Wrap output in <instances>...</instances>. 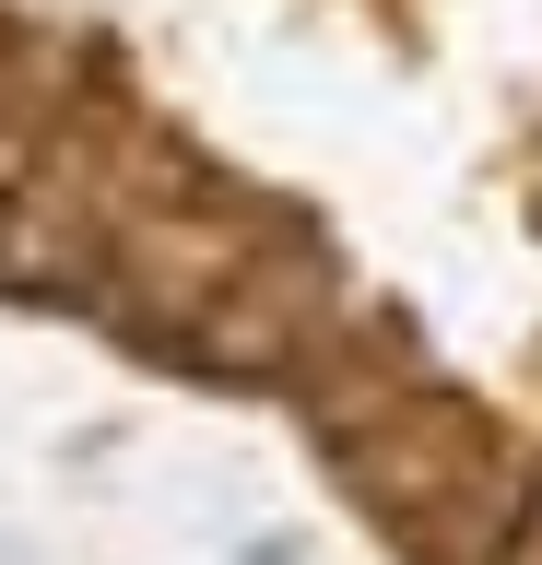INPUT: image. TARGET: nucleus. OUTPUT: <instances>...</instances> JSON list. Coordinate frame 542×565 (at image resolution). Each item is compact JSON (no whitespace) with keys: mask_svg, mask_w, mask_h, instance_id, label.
Returning <instances> with one entry per match:
<instances>
[{"mask_svg":"<svg viewBox=\"0 0 542 565\" xmlns=\"http://www.w3.org/2000/svg\"><path fill=\"white\" fill-rule=\"evenodd\" d=\"M24 189H36V141H24V130H0V212L24 201Z\"/></svg>","mask_w":542,"mask_h":565,"instance_id":"f257e3e1","label":"nucleus"},{"mask_svg":"<svg viewBox=\"0 0 542 565\" xmlns=\"http://www.w3.org/2000/svg\"><path fill=\"white\" fill-rule=\"evenodd\" d=\"M236 565H307V542H295V530H248V542H236Z\"/></svg>","mask_w":542,"mask_h":565,"instance_id":"f03ea898","label":"nucleus"},{"mask_svg":"<svg viewBox=\"0 0 542 565\" xmlns=\"http://www.w3.org/2000/svg\"><path fill=\"white\" fill-rule=\"evenodd\" d=\"M531 542H542V494H531Z\"/></svg>","mask_w":542,"mask_h":565,"instance_id":"7ed1b4c3","label":"nucleus"}]
</instances>
